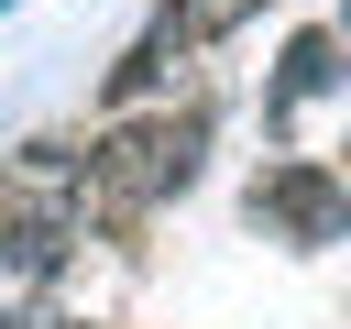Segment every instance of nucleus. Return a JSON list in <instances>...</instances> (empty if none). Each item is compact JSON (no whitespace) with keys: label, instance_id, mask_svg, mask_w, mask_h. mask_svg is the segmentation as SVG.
Segmentation results:
<instances>
[{"label":"nucleus","instance_id":"nucleus-1","mask_svg":"<svg viewBox=\"0 0 351 329\" xmlns=\"http://www.w3.org/2000/svg\"><path fill=\"white\" fill-rule=\"evenodd\" d=\"M208 164V110H110V132L88 143V197L110 219H154L165 197H186Z\"/></svg>","mask_w":351,"mask_h":329},{"label":"nucleus","instance_id":"nucleus-2","mask_svg":"<svg viewBox=\"0 0 351 329\" xmlns=\"http://www.w3.org/2000/svg\"><path fill=\"white\" fill-rule=\"evenodd\" d=\"M241 208H252V230L285 241V252H329V241H351V175L318 164V154H274V164L252 175Z\"/></svg>","mask_w":351,"mask_h":329},{"label":"nucleus","instance_id":"nucleus-3","mask_svg":"<svg viewBox=\"0 0 351 329\" xmlns=\"http://www.w3.org/2000/svg\"><path fill=\"white\" fill-rule=\"evenodd\" d=\"M340 88H351V33H296L263 77V143H296V110L340 99Z\"/></svg>","mask_w":351,"mask_h":329},{"label":"nucleus","instance_id":"nucleus-4","mask_svg":"<svg viewBox=\"0 0 351 329\" xmlns=\"http://www.w3.org/2000/svg\"><path fill=\"white\" fill-rule=\"evenodd\" d=\"M88 208V154L77 143H22L0 164V219H77Z\"/></svg>","mask_w":351,"mask_h":329},{"label":"nucleus","instance_id":"nucleus-5","mask_svg":"<svg viewBox=\"0 0 351 329\" xmlns=\"http://www.w3.org/2000/svg\"><path fill=\"white\" fill-rule=\"evenodd\" d=\"M186 55H197V44L154 22V33H143V44H132V55L110 66V77H99V110H143V99H165V88L186 77Z\"/></svg>","mask_w":351,"mask_h":329},{"label":"nucleus","instance_id":"nucleus-6","mask_svg":"<svg viewBox=\"0 0 351 329\" xmlns=\"http://www.w3.org/2000/svg\"><path fill=\"white\" fill-rule=\"evenodd\" d=\"M252 11H263V0H165L154 22H165V33H186V44H219V33H241Z\"/></svg>","mask_w":351,"mask_h":329},{"label":"nucleus","instance_id":"nucleus-7","mask_svg":"<svg viewBox=\"0 0 351 329\" xmlns=\"http://www.w3.org/2000/svg\"><path fill=\"white\" fill-rule=\"evenodd\" d=\"M0 329H55V318L44 307H0Z\"/></svg>","mask_w":351,"mask_h":329},{"label":"nucleus","instance_id":"nucleus-8","mask_svg":"<svg viewBox=\"0 0 351 329\" xmlns=\"http://www.w3.org/2000/svg\"><path fill=\"white\" fill-rule=\"evenodd\" d=\"M340 33H351V0H340Z\"/></svg>","mask_w":351,"mask_h":329},{"label":"nucleus","instance_id":"nucleus-9","mask_svg":"<svg viewBox=\"0 0 351 329\" xmlns=\"http://www.w3.org/2000/svg\"><path fill=\"white\" fill-rule=\"evenodd\" d=\"M340 154H351V143H340ZM340 175H351V164H340Z\"/></svg>","mask_w":351,"mask_h":329},{"label":"nucleus","instance_id":"nucleus-10","mask_svg":"<svg viewBox=\"0 0 351 329\" xmlns=\"http://www.w3.org/2000/svg\"><path fill=\"white\" fill-rule=\"evenodd\" d=\"M0 11H11V0H0Z\"/></svg>","mask_w":351,"mask_h":329}]
</instances>
